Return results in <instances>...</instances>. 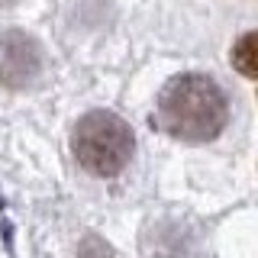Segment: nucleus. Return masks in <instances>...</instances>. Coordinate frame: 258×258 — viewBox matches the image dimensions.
Returning a JSON list of instances; mask_svg holds the SVG:
<instances>
[{
	"mask_svg": "<svg viewBox=\"0 0 258 258\" xmlns=\"http://www.w3.org/2000/svg\"><path fill=\"white\" fill-rule=\"evenodd\" d=\"M7 4H13V0H0V7H7Z\"/></svg>",
	"mask_w": 258,
	"mask_h": 258,
	"instance_id": "5",
	"label": "nucleus"
},
{
	"mask_svg": "<svg viewBox=\"0 0 258 258\" xmlns=\"http://www.w3.org/2000/svg\"><path fill=\"white\" fill-rule=\"evenodd\" d=\"M155 116H158V126L171 139L200 145V142L216 139L226 129L229 100H226L223 87L210 75L190 71V75L171 78L161 87Z\"/></svg>",
	"mask_w": 258,
	"mask_h": 258,
	"instance_id": "1",
	"label": "nucleus"
},
{
	"mask_svg": "<svg viewBox=\"0 0 258 258\" xmlns=\"http://www.w3.org/2000/svg\"><path fill=\"white\" fill-rule=\"evenodd\" d=\"M229 58H232V68H236L242 78L255 81V75H258V68H255V32H245V36L232 45Z\"/></svg>",
	"mask_w": 258,
	"mask_h": 258,
	"instance_id": "4",
	"label": "nucleus"
},
{
	"mask_svg": "<svg viewBox=\"0 0 258 258\" xmlns=\"http://www.w3.org/2000/svg\"><path fill=\"white\" fill-rule=\"evenodd\" d=\"M136 152L133 126L110 110H91L71 129V155L84 171L97 177H113L129 165Z\"/></svg>",
	"mask_w": 258,
	"mask_h": 258,
	"instance_id": "2",
	"label": "nucleus"
},
{
	"mask_svg": "<svg viewBox=\"0 0 258 258\" xmlns=\"http://www.w3.org/2000/svg\"><path fill=\"white\" fill-rule=\"evenodd\" d=\"M42 75V52H39L36 39L26 32H0V84L4 87H29Z\"/></svg>",
	"mask_w": 258,
	"mask_h": 258,
	"instance_id": "3",
	"label": "nucleus"
}]
</instances>
